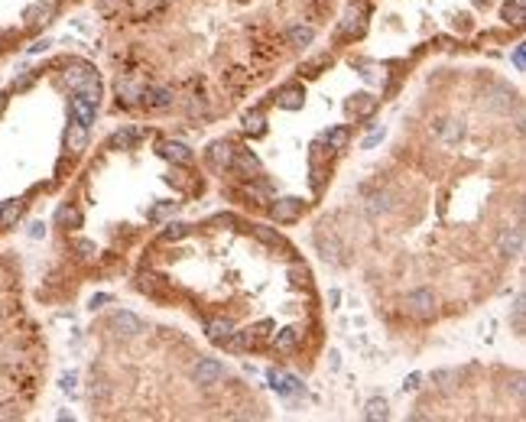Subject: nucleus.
Returning a JSON list of instances; mask_svg holds the SVG:
<instances>
[{
	"instance_id": "obj_33",
	"label": "nucleus",
	"mask_w": 526,
	"mask_h": 422,
	"mask_svg": "<svg viewBox=\"0 0 526 422\" xmlns=\"http://www.w3.org/2000/svg\"><path fill=\"white\" fill-rule=\"evenodd\" d=\"M188 234V224H166V231H162V241H179V237Z\"/></svg>"
},
{
	"instance_id": "obj_24",
	"label": "nucleus",
	"mask_w": 526,
	"mask_h": 422,
	"mask_svg": "<svg viewBox=\"0 0 526 422\" xmlns=\"http://www.w3.org/2000/svg\"><path fill=\"white\" fill-rule=\"evenodd\" d=\"M56 221H59V228H82V211L72 208V205H62L56 211Z\"/></svg>"
},
{
	"instance_id": "obj_16",
	"label": "nucleus",
	"mask_w": 526,
	"mask_h": 422,
	"mask_svg": "<svg viewBox=\"0 0 526 422\" xmlns=\"http://www.w3.org/2000/svg\"><path fill=\"white\" fill-rule=\"evenodd\" d=\"M348 108V114H354V117H371L373 110H377V98L373 94H351V101L345 104Z\"/></svg>"
},
{
	"instance_id": "obj_41",
	"label": "nucleus",
	"mask_w": 526,
	"mask_h": 422,
	"mask_svg": "<svg viewBox=\"0 0 526 422\" xmlns=\"http://www.w3.org/2000/svg\"><path fill=\"white\" fill-rule=\"evenodd\" d=\"M49 49V39H39V42H33V46H30V56H36V52H46Z\"/></svg>"
},
{
	"instance_id": "obj_35",
	"label": "nucleus",
	"mask_w": 526,
	"mask_h": 422,
	"mask_svg": "<svg viewBox=\"0 0 526 422\" xmlns=\"http://www.w3.org/2000/svg\"><path fill=\"white\" fill-rule=\"evenodd\" d=\"M176 208H179V202H162V205H156V208L150 211V218L160 221V218H166V215H172Z\"/></svg>"
},
{
	"instance_id": "obj_2",
	"label": "nucleus",
	"mask_w": 526,
	"mask_h": 422,
	"mask_svg": "<svg viewBox=\"0 0 526 422\" xmlns=\"http://www.w3.org/2000/svg\"><path fill=\"white\" fill-rule=\"evenodd\" d=\"M302 211H306V202L302 198H276L270 205V215L276 224H293V221L302 218Z\"/></svg>"
},
{
	"instance_id": "obj_36",
	"label": "nucleus",
	"mask_w": 526,
	"mask_h": 422,
	"mask_svg": "<svg viewBox=\"0 0 526 422\" xmlns=\"http://www.w3.org/2000/svg\"><path fill=\"white\" fill-rule=\"evenodd\" d=\"M75 250H78V257H82V260H91L94 253H98L91 241H75Z\"/></svg>"
},
{
	"instance_id": "obj_44",
	"label": "nucleus",
	"mask_w": 526,
	"mask_h": 422,
	"mask_svg": "<svg viewBox=\"0 0 526 422\" xmlns=\"http://www.w3.org/2000/svg\"><path fill=\"white\" fill-rule=\"evenodd\" d=\"M20 413H13V409H10V406H4V409H0V419H17Z\"/></svg>"
},
{
	"instance_id": "obj_39",
	"label": "nucleus",
	"mask_w": 526,
	"mask_h": 422,
	"mask_svg": "<svg viewBox=\"0 0 526 422\" xmlns=\"http://www.w3.org/2000/svg\"><path fill=\"white\" fill-rule=\"evenodd\" d=\"M26 234L33 237V241H39V237L46 234V224H43V221H33V224H30V228H26Z\"/></svg>"
},
{
	"instance_id": "obj_21",
	"label": "nucleus",
	"mask_w": 526,
	"mask_h": 422,
	"mask_svg": "<svg viewBox=\"0 0 526 422\" xmlns=\"http://www.w3.org/2000/svg\"><path fill=\"white\" fill-rule=\"evenodd\" d=\"M296 338H299L296 328H280L276 335H273V351H280V354L293 351V347H296Z\"/></svg>"
},
{
	"instance_id": "obj_34",
	"label": "nucleus",
	"mask_w": 526,
	"mask_h": 422,
	"mask_svg": "<svg viewBox=\"0 0 526 422\" xmlns=\"http://www.w3.org/2000/svg\"><path fill=\"white\" fill-rule=\"evenodd\" d=\"M75 383H78V373L75 371H68V373H62V380H59V387H62V393H75Z\"/></svg>"
},
{
	"instance_id": "obj_1",
	"label": "nucleus",
	"mask_w": 526,
	"mask_h": 422,
	"mask_svg": "<svg viewBox=\"0 0 526 422\" xmlns=\"http://www.w3.org/2000/svg\"><path fill=\"white\" fill-rule=\"evenodd\" d=\"M62 82H65L75 94H85L88 101H94V104H98V98H101V78H98L94 65H88V62H68Z\"/></svg>"
},
{
	"instance_id": "obj_20",
	"label": "nucleus",
	"mask_w": 526,
	"mask_h": 422,
	"mask_svg": "<svg viewBox=\"0 0 526 422\" xmlns=\"http://www.w3.org/2000/svg\"><path fill=\"white\" fill-rule=\"evenodd\" d=\"M231 335H234V325H231L228 319H212V321H208V338H212L214 345H224Z\"/></svg>"
},
{
	"instance_id": "obj_29",
	"label": "nucleus",
	"mask_w": 526,
	"mask_h": 422,
	"mask_svg": "<svg viewBox=\"0 0 526 422\" xmlns=\"http://www.w3.org/2000/svg\"><path fill=\"white\" fill-rule=\"evenodd\" d=\"M134 146V130H117L110 136V150H130Z\"/></svg>"
},
{
	"instance_id": "obj_7",
	"label": "nucleus",
	"mask_w": 526,
	"mask_h": 422,
	"mask_svg": "<svg viewBox=\"0 0 526 422\" xmlns=\"http://www.w3.org/2000/svg\"><path fill=\"white\" fill-rule=\"evenodd\" d=\"M497 253L501 257H510V260H517L520 253H523V228H503L501 237H497Z\"/></svg>"
},
{
	"instance_id": "obj_22",
	"label": "nucleus",
	"mask_w": 526,
	"mask_h": 422,
	"mask_svg": "<svg viewBox=\"0 0 526 422\" xmlns=\"http://www.w3.org/2000/svg\"><path fill=\"white\" fill-rule=\"evenodd\" d=\"M387 416H390V406H387V399H383V397L367 399V406H364V419H367V422L387 419Z\"/></svg>"
},
{
	"instance_id": "obj_27",
	"label": "nucleus",
	"mask_w": 526,
	"mask_h": 422,
	"mask_svg": "<svg viewBox=\"0 0 526 422\" xmlns=\"http://www.w3.org/2000/svg\"><path fill=\"white\" fill-rule=\"evenodd\" d=\"M140 88H136V84H130V82H117V104L124 101V104H134L136 98H140Z\"/></svg>"
},
{
	"instance_id": "obj_46",
	"label": "nucleus",
	"mask_w": 526,
	"mask_h": 422,
	"mask_svg": "<svg viewBox=\"0 0 526 422\" xmlns=\"http://www.w3.org/2000/svg\"><path fill=\"white\" fill-rule=\"evenodd\" d=\"M520 4H523V0H520Z\"/></svg>"
},
{
	"instance_id": "obj_31",
	"label": "nucleus",
	"mask_w": 526,
	"mask_h": 422,
	"mask_svg": "<svg viewBox=\"0 0 526 422\" xmlns=\"http://www.w3.org/2000/svg\"><path fill=\"white\" fill-rule=\"evenodd\" d=\"M357 65L364 68L361 75H364V82H371V84H380L383 82V68H377L373 62H357Z\"/></svg>"
},
{
	"instance_id": "obj_38",
	"label": "nucleus",
	"mask_w": 526,
	"mask_h": 422,
	"mask_svg": "<svg viewBox=\"0 0 526 422\" xmlns=\"http://www.w3.org/2000/svg\"><path fill=\"white\" fill-rule=\"evenodd\" d=\"M383 134H387V130H383V127H377V130H373V134L367 136V140H364V143H361V146H364V150H373V146H377V143H380V140H383Z\"/></svg>"
},
{
	"instance_id": "obj_12",
	"label": "nucleus",
	"mask_w": 526,
	"mask_h": 422,
	"mask_svg": "<svg viewBox=\"0 0 526 422\" xmlns=\"http://www.w3.org/2000/svg\"><path fill=\"white\" fill-rule=\"evenodd\" d=\"M231 169H238L240 176H247V179H257L260 176V160H257L254 153L250 150H234V162H231Z\"/></svg>"
},
{
	"instance_id": "obj_18",
	"label": "nucleus",
	"mask_w": 526,
	"mask_h": 422,
	"mask_svg": "<svg viewBox=\"0 0 526 422\" xmlns=\"http://www.w3.org/2000/svg\"><path fill=\"white\" fill-rule=\"evenodd\" d=\"M26 17V26H46L52 17V4L49 0H39V4H33V7L23 13Z\"/></svg>"
},
{
	"instance_id": "obj_30",
	"label": "nucleus",
	"mask_w": 526,
	"mask_h": 422,
	"mask_svg": "<svg viewBox=\"0 0 526 422\" xmlns=\"http://www.w3.org/2000/svg\"><path fill=\"white\" fill-rule=\"evenodd\" d=\"M513 328L523 335L526 328V302H523V295H517V302H513Z\"/></svg>"
},
{
	"instance_id": "obj_17",
	"label": "nucleus",
	"mask_w": 526,
	"mask_h": 422,
	"mask_svg": "<svg viewBox=\"0 0 526 422\" xmlns=\"http://www.w3.org/2000/svg\"><path fill=\"white\" fill-rule=\"evenodd\" d=\"M312 39H315V30L312 26H289L286 30V42L293 46V49H306V46H312Z\"/></svg>"
},
{
	"instance_id": "obj_10",
	"label": "nucleus",
	"mask_w": 526,
	"mask_h": 422,
	"mask_svg": "<svg viewBox=\"0 0 526 422\" xmlns=\"http://www.w3.org/2000/svg\"><path fill=\"white\" fill-rule=\"evenodd\" d=\"M140 101H143L146 110H166V108H172L176 94H172V88H150V91L140 94Z\"/></svg>"
},
{
	"instance_id": "obj_19",
	"label": "nucleus",
	"mask_w": 526,
	"mask_h": 422,
	"mask_svg": "<svg viewBox=\"0 0 526 422\" xmlns=\"http://www.w3.org/2000/svg\"><path fill=\"white\" fill-rule=\"evenodd\" d=\"M23 215V202L20 198H10V202L0 205V228H13Z\"/></svg>"
},
{
	"instance_id": "obj_42",
	"label": "nucleus",
	"mask_w": 526,
	"mask_h": 422,
	"mask_svg": "<svg viewBox=\"0 0 526 422\" xmlns=\"http://www.w3.org/2000/svg\"><path fill=\"white\" fill-rule=\"evenodd\" d=\"M104 302H110V295H104V293L101 295H91V309H101Z\"/></svg>"
},
{
	"instance_id": "obj_6",
	"label": "nucleus",
	"mask_w": 526,
	"mask_h": 422,
	"mask_svg": "<svg viewBox=\"0 0 526 422\" xmlns=\"http://www.w3.org/2000/svg\"><path fill=\"white\" fill-rule=\"evenodd\" d=\"M367 30V4L364 0H357L345 10V20H341V33L345 36H364Z\"/></svg>"
},
{
	"instance_id": "obj_8",
	"label": "nucleus",
	"mask_w": 526,
	"mask_h": 422,
	"mask_svg": "<svg viewBox=\"0 0 526 422\" xmlns=\"http://www.w3.org/2000/svg\"><path fill=\"white\" fill-rule=\"evenodd\" d=\"M276 104H280L283 110H302V104H306V88H302V84H286V88L276 91Z\"/></svg>"
},
{
	"instance_id": "obj_26",
	"label": "nucleus",
	"mask_w": 526,
	"mask_h": 422,
	"mask_svg": "<svg viewBox=\"0 0 526 422\" xmlns=\"http://www.w3.org/2000/svg\"><path fill=\"white\" fill-rule=\"evenodd\" d=\"M244 127L250 136H263L267 134V117H263V110H250L244 117Z\"/></svg>"
},
{
	"instance_id": "obj_28",
	"label": "nucleus",
	"mask_w": 526,
	"mask_h": 422,
	"mask_svg": "<svg viewBox=\"0 0 526 422\" xmlns=\"http://www.w3.org/2000/svg\"><path fill=\"white\" fill-rule=\"evenodd\" d=\"M254 234L260 237L263 244H270V247H286L283 244V237L276 234V231H270V228H263V224H254Z\"/></svg>"
},
{
	"instance_id": "obj_23",
	"label": "nucleus",
	"mask_w": 526,
	"mask_h": 422,
	"mask_svg": "<svg viewBox=\"0 0 526 422\" xmlns=\"http://www.w3.org/2000/svg\"><path fill=\"white\" fill-rule=\"evenodd\" d=\"M439 136H442V143H458L461 136H465V124L461 120H442Z\"/></svg>"
},
{
	"instance_id": "obj_40",
	"label": "nucleus",
	"mask_w": 526,
	"mask_h": 422,
	"mask_svg": "<svg viewBox=\"0 0 526 422\" xmlns=\"http://www.w3.org/2000/svg\"><path fill=\"white\" fill-rule=\"evenodd\" d=\"M513 65L523 72V65H526V49H523V46H517V52H513Z\"/></svg>"
},
{
	"instance_id": "obj_3",
	"label": "nucleus",
	"mask_w": 526,
	"mask_h": 422,
	"mask_svg": "<svg viewBox=\"0 0 526 422\" xmlns=\"http://www.w3.org/2000/svg\"><path fill=\"white\" fill-rule=\"evenodd\" d=\"M192 380H195L198 387H214L224 380V364L214 361V357H202L195 364V371H192Z\"/></svg>"
},
{
	"instance_id": "obj_32",
	"label": "nucleus",
	"mask_w": 526,
	"mask_h": 422,
	"mask_svg": "<svg viewBox=\"0 0 526 422\" xmlns=\"http://www.w3.org/2000/svg\"><path fill=\"white\" fill-rule=\"evenodd\" d=\"M523 17H526V13H523V4H513V7L507 4V7H503V20H507V23L523 26Z\"/></svg>"
},
{
	"instance_id": "obj_14",
	"label": "nucleus",
	"mask_w": 526,
	"mask_h": 422,
	"mask_svg": "<svg viewBox=\"0 0 526 422\" xmlns=\"http://www.w3.org/2000/svg\"><path fill=\"white\" fill-rule=\"evenodd\" d=\"M270 387L276 390L280 397H293V393H299V390H302V383H299V377H293V373L270 371Z\"/></svg>"
},
{
	"instance_id": "obj_13",
	"label": "nucleus",
	"mask_w": 526,
	"mask_h": 422,
	"mask_svg": "<svg viewBox=\"0 0 526 422\" xmlns=\"http://www.w3.org/2000/svg\"><path fill=\"white\" fill-rule=\"evenodd\" d=\"M160 153L166 156V160L179 162V166H188V162L195 160V153L188 150L186 143H179V140H166V143H160Z\"/></svg>"
},
{
	"instance_id": "obj_9",
	"label": "nucleus",
	"mask_w": 526,
	"mask_h": 422,
	"mask_svg": "<svg viewBox=\"0 0 526 422\" xmlns=\"http://www.w3.org/2000/svg\"><path fill=\"white\" fill-rule=\"evenodd\" d=\"M62 140H65V150L68 153H82L88 146V127L78 124V120L72 117V120H68V127H65V136H62Z\"/></svg>"
},
{
	"instance_id": "obj_43",
	"label": "nucleus",
	"mask_w": 526,
	"mask_h": 422,
	"mask_svg": "<svg viewBox=\"0 0 526 422\" xmlns=\"http://www.w3.org/2000/svg\"><path fill=\"white\" fill-rule=\"evenodd\" d=\"M338 299H341V293H338V289H331V293H328V302H331V309H338Z\"/></svg>"
},
{
	"instance_id": "obj_15",
	"label": "nucleus",
	"mask_w": 526,
	"mask_h": 422,
	"mask_svg": "<svg viewBox=\"0 0 526 422\" xmlns=\"http://www.w3.org/2000/svg\"><path fill=\"white\" fill-rule=\"evenodd\" d=\"M94 110H98V104L94 101H88L85 94H75L72 98V117L78 120V124H94Z\"/></svg>"
},
{
	"instance_id": "obj_11",
	"label": "nucleus",
	"mask_w": 526,
	"mask_h": 422,
	"mask_svg": "<svg viewBox=\"0 0 526 422\" xmlns=\"http://www.w3.org/2000/svg\"><path fill=\"white\" fill-rule=\"evenodd\" d=\"M208 162H212V169H231V162H234V146L224 143V140H218V143L208 146Z\"/></svg>"
},
{
	"instance_id": "obj_25",
	"label": "nucleus",
	"mask_w": 526,
	"mask_h": 422,
	"mask_svg": "<svg viewBox=\"0 0 526 422\" xmlns=\"http://www.w3.org/2000/svg\"><path fill=\"white\" fill-rule=\"evenodd\" d=\"M348 140H351V130L348 127H335V130H328V134H325V143H328V150H345V146H348Z\"/></svg>"
},
{
	"instance_id": "obj_4",
	"label": "nucleus",
	"mask_w": 526,
	"mask_h": 422,
	"mask_svg": "<svg viewBox=\"0 0 526 422\" xmlns=\"http://www.w3.org/2000/svg\"><path fill=\"white\" fill-rule=\"evenodd\" d=\"M406 312L416 319H432L435 315V295L432 289H413L406 295Z\"/></svg>"
},
{
	"instance_id": "obj_5",
	"label": "nucleus",
	"mask_w": 526,
	"mask_h": 422,
	"mask_svg": "<svg viewBox=\"0 0 526 422\" xmlns=\"http://www.w3.org/2000/svg\"><path fill=\"white\" fill-rule=\"evenodd\" d=\"M110 328H114V335L117 338H136V335H143L146 325L143 319H136L134 312H110Z\"/></svg>"
},
{
	"instance_id": "obj_37",
	"label": "nucleus",
	"mask_w": 526,
	"mask_h": 422,
	"mask_svg": "<svg viewBox=\"0 0 526 422\" xmlns=\"http://www.w3.org/2000/svg\"><path fill=\"white\" fill-rule=\"evenodd\" d=\"M419 387H423V373H409V377L403 380V390H406V393H416Z\"/></svg>"
},
{
	"instance_id": "obj_45",
	"label": "nucleus",
	"mask_w": 526,
	"mask_h": 422,
	"mask_svg": "<svg viewBox=\"0 0 526 422\" xmlns=\"http://www.w3.org/2000/svg\"><path fill=\"white\" fill-rule=\"evenodd\" d=\"M331 371H338V367H341V357H338V351H331Z\"/></svg>"
}]
</instances>
